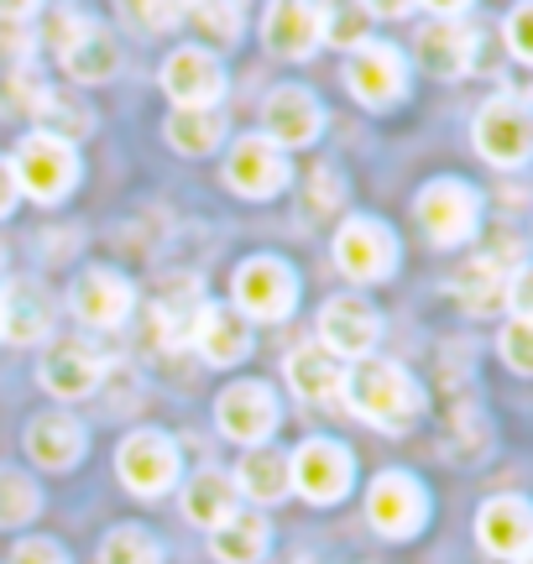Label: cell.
I'll list each match as a JSON object with an SVG mask.
<instances>
[{"label": "cell", "mask_w": 533, "mask_h": 564, "mask_svg": "<svg viewBox=\"0 0 533 564\" xmlns=\"http://www.w3.org/2000/svg\"><path fill=\"white\" fill-rule=\"evenodd\" d=\"M346 403L356 419H367V423H377V429L398 434V429H409V423L418 419L424 392H418V382H413L403 366L361 361L356 371H346Z\"/></svg>", "instance_id": "obj_1"}, {"label": "cell", "mask_w": 533, "mask_h": 564, "mask_svg": "<svg viewBox=\"0 0 533 564\" xmlns=\"http://www.w3.org/2000/svg\"><path fill=\"white\" fill-rule=\"evenodd\" d=\"M11 178H17V194H32V199H42V204L63 199V194L79 183L74 141L58 137V131H32V137H21L17 158H11Z\"/></svg>", "instance_id": "obj_2"}, {"label": "cell", "mask_w": 533, "mask_h": 564, "mask_svg": "<svg viewBox=\"0 0 533 564\" xmlns=\"http://www.w3.org/2000/svg\"><path fill=\"white\" fill-rule=\"evenodd\" d=\"M418 225L434 246H466L481 225V199H476L471 183L460 178H434L418 194Z\"/></svg>", "instance_id": "obj_3"}, {"label": "cell", "mask_w": 533, "mask_h": 564, "mask_svg": "<svg viewBox=\"0 0 533 564\" xmlns=\"http://www.w3.org/2000/svg\"><path fill=\"white\" fill-rule=\"evenodd\" d=\"M476 152L492 162V167H518L529 158L533 147V121H529V105L518 95H497L476 110Z\"/></svg>", "instance_id": "obj_4"}, {"label": "cell", "mask_w": 533, "mask_h": 564, "mask_svg": "<svg viewBox=\"0 0 533 564\" xmlns=\"http://www.w3.org/2000/svg\"><path fill=\"white\" fill-rule=\"evenodd\" d=\"M58 63L68 79L100 84L116 74L121 53H116V37H110L105 26H95V21L79 17V11H58Z\"/></svg>", "instance_id": "obj_5"}, {"label": "cell", "mask_w": 533, "mask_h": 564, "mask_svg": "<svg viewBox=\"0 0 533 564\" xmlns=\"http://www.w3.org/2000/svg\"><path fill=\"white\" fill-rule=\"evenodd\" d=\"M230 299L251 319H283V314H293V303H298V282H293V272L278 257H251V262L236 267Z\"/></svg>", "instance_id": "obj_6"}, {"label": "cell", "mask_w": 533, "mask_h": 564, "mask_svg": "<svg viewBox=\"0 0 533 564\" xmlns=\"http://www.w3.org/2000/svg\"><path fill=\"white\" fill-rule=\"evenodd\" d=\"M287 486H293L304 502H314V507L340 502V497L350 491V455H346V444H335V440L298 444V455L287 460Z\"/></svg>", "instance_id": "obj_7"}, {"label": "cell", "mask_w": 533, "mask_h": 564, "mask_svg": "<svg viewBox=\"0 0 533 564\" xmlns=\"http://www.w3.org/2000/svg\"><path fill=\"white\" fill-rule=\"evenodd\" d=\"M346 84L367 110H388V105H398L403 89H409V63H403V53L388 47V42H367V47L350 53Z\"/></svg>", "instance_id": "obj_8"}, {"label": "cell", "mask_w": 533, "mask_h": 564, "mask_svg": "<svg viewBox=\"0 0 533 564\" xmlns=\"http://www.w3.org/2000/svg\"><path fill=\"white\" fill-rule=\"evenodd\" d=\"M116 470H121L126 491H137V497H163L167 486L178 481V449H173V440L157 434V429H137V434L121 444Z\"/></svg>", "instance_id": "obj_9"}, {"label": "cell", "mask_w": 533, "mask_h": 564, "mask_svg": "<svg viewBox=\"0 0 533 564\" xmlns=\"http://www.w3.org/2000/svg\"><path fill=\"white\" fill-rule=\"evenodd\" d=\"M367 518L377 533H388V539H413L424 518H429V497H424V486L403 476V470H388V476H377L367 491Z\"/></svg>", "instance_id": "obj_10"}, {"label": "cell", "mask_w": 533, "mask_h": 564, "mask_svg": "<svg viewBox=\"0 0 533 564\" xmlns=\"http://www.w3.org/2000/svg\"><path fill=\"white\" fill-rule=\"evenodd\" d=\"M335 267L346 272L350 282H382L398 267V241L382 220H346L340 236H335Z\"/></svg>", "instance_id": "obj_11"}, {"label": "cell", "mask_w": 533, "mask_h": 564, "mask_svg": "<svg viewBox=\"0 0 533 564\" xmlns=\"http://www.w3.org/2000/svg\"><path fill=\"white\" fill-rule=\"evenodd\" d=\"M382 324H377V308L356 293H340L319 308V350L325 356H346V361H367V350L377 345Z\"/></svg>", "instance_id": "obj_12"}, {"label": "cell", "mask_w": 533, "mask_h": 564, "mask_svg": "<svg viewBox=\"0 0 533 564\" xmlns=\"http://www.w3.org/2000/svg\"><path fill=\"white\" fill-rule=\"evenodd\" d=\"M215 423H220V434L236 444H266L272 440V429H278V398H272V387L266 382H236L220 392V403H215Z\"/></svg>", "instance_id": "obj_13"}, {"label": "cell", "mask_w": 533, "mask_h": 564, "mask_svg": "<svg viewBox=\"0 0 533 564\" xmlns=\"http://www.w3.org/2000/svg\"><path fill=\"white\" fill-rule=\"evenodd\" d=\"M163 89L178 110H215V100L226 95V68L205 47H178L163 63Z\"/></svg>", "instance_id": "obj_14"}, {"label": "cell", "mask_w": 533, "mask_h": 564, "mask_svg": "<svg viewBox=\"0 0 533 564\" xmlns=\"http://www.w3.org/2000/svg\"><path fill=\"white\" fill-rule=\"evenodd\" d=\"M226 183L241 199H272L287 183V158L278 141L266 137H241L226 158Z\"/></svg>", "instance_id": "obj_15"}, {"label": "cell", "mask_w": 533, "mask_h": 564, "mask_svg": "<svg viewBox=\"0 0 533 564\" xmlns=\"http://www.w3.org/2000/svg\"><path fill=\"white\" fill-rule=\"evenodd\" d=\"M262 121H266V141H278V147H308V141L319 137V126H325V110L319 100L298 89V84H283V89H272L262 105Z\"/></svg>", "instance_id": "obj_16"}, {"label": "cell", "mask_w": 533, "mask_h": 564, "mask_svg": "<svg viewBox=\"0 0 533 564\" xmlns=\"http://www.w3.org/2000/svg\"><path fill=\"white\" fill-rule=\"evenodd\" d=\"M476 539L497 560H513V564L529 560V544H533L529 502L523 497H492V502L476 512Z\"/></svg>", "instance_id": "obj_17"}, {"label": "cell", "mask_w": 533, "mask_h": 564, "mask_svg": "<svg viewBox=\"0 0 533 564\" xmlns=\"http://www.w3.org/2000/svg\"><path fill=\"white\" fill-rule=\"evenodd\" d=\"M413 47H418L424 74H434V79H466L471 53H476V37H471V26H460L450 11H439V21H429V26L418 32Z\"/></svg>", "instance_id": "obj_18"}, {"label": "cell", "mask_w": 533, "mask_h": 564, "mask_svg": "<svg viewBox=\"0 0 533 564\" xmlns=\"http://www.w3.org/2000/svg\"><path fill=\"white\" fill-rule=\"evenodd\" d=\"M100 382H105V356L84 340L53 345L47 361H42V387L53 398H84V392H95Z\"/></svg>", "instance_id": "obj_19"}, {"label": "cell", "mask_w": 533, "mask_h": 564, "mask_svg": "<svg viewBox=\"0 0 533 564\" xmlns=\"http://www.w3.org/2000/svg\"><path fill=\"white\" fill-rule=\"evenodd\" d=\"M262 42L278 58H308L325 42V6H272L262 17Z\"/></svg>", "instance_id": "obj_20"}, {"label": "cell", "mask_w": 533, "mask_h": 564, "mask_svg": "<svg viewBox=\"0 0 533 564\" xmlns=\"http://www.w3.org/2000/svg\"><path fill=\"white\" fill-rule=\"evenodd\" d=\"M188 345L205 356L209 366H236L251 350V335L236 308H220V303H205L194 314V329H188Z\"/></svg>", "instance_id": "obj_21"}, {"label": "cell", "mask_w": 533, "mask_h": 564, "mask_svg": "<svg viewBox=\"0 0 533 564\" xmlns=\"http://www.w3.org/2000/svg\"><path fill=\"white\" fill-rule=\"evenodd\" d=\"M131 282L116 278V272H84L79 288H74V314L95 329H116L131 314Z\"/></svg>", "instance_id": "obj_22"}, {"label": "cell", "mask_w": 533, "mask_h": 564, "mask_svg": "<svg viewBox=\"0 0 533 564\" xmlns=\"http://www.w3.org/2000/svg\"><path fill=\"white\" fill-rule=\"evenodd\" d=\"M287 382L304 403H335L346 398V366H335V356H325L319 345H298L287 356Z\"/></svg>", "instance_id": "obj_23"}, {"label": "cell", "mask_w": 533, "mask_h": 564, "mask_svg": "<svg viewBox=\"0 0 533 564\" xmlns=\"http://www.w3.org/2000/svg\"><path fill=\"white\" fill-rule=\"evenodd\" d=\"M26 449L47 470H68L84 455V429L68 413H42V419L26 423Z\"/></svg>", "instance_id": "obj_24"}, {"label": "cell", "mask_w": 533, "mask_h": 564, "mask_svg": "<svg viewBox=\"0 0 533 564\" xmlns=\"http://www.w3.org/2000/svg\"><path fill=\"white\" fill-rule=\"evenodd\" d=\"M184 512H188V523L209 528V533L226 523L230 512H236V481H230V470H220V465L194 470L184 491Z\"/></svg>", "instance_id": "obj_25"}, {"label": "cell", "mask_w": 533, "mask_h": 564, "mask_svg": "<svg viewBox=\"0 0 533 564\" xmlns=\"http://www.w3.org/2000/svg\"><path fill=\"white\" fill-rule=\"evenodd\" d=\"M508 278H513V272L497 262V257H476V262H466L450 278V293L460 299L466 314H492L497 303L508 299Z\"/></svg>", "instance_id": "obj_26"}, {"label": "cell", "mask_w": 533, "mask_h": 564, "mask_svg": "<svg viewBox=\"0 0 533 564\" xmlns=\"http://www.w3.org/2000/svg\"><path fill=\"white\" fill-rule=\"evenodd\" d=\"M266 518L262 512H230L226 523L209 533V549L220 564H257L266 554Z\"/></svg>", "instance_id": "obj_27"}, {"label": "cell", "mask_w": 533, "mask_h": 564, "mask_svg": "<svg viewBox=\"0 0 533 564\" xmlns=\"http://www.w3.org/2000/svg\"><path fill=\"white\" fill-rule=\"evenodd\" d=\"M230 481H236V491H247L251 502H278V497L287 491V460H283V449H266V444L247 449Z\"/></svg>", "instance_id": "obj_28"}, {"label": "cell", "mask_w": 533, "mask_h": 564, "mask_svg": "<svg viewBox=\"0 0 533 564\" xmlns=\"http://www.w3.org/2000/svg\"><path fill=\"white\" fill-rule=\"evenodd\" d=\"M226 141V121L215 110H173L167 116V147L184 158H209Z\"/></svg>", "instance_id": "obj_29"}, {"label": "cell", "mask_w": 533, "mask_h": 564, "mask_svg": "<svg viewBox=\"0 0 533 564\" xmlns=\"http://www.w3.org/2000/svg\"><path fill=\"white\" fill-rule=\"evenodd\" d=\"M0 335L17 345H32L47 335V299L32 288H11L0 293Z\"/></svg>", "instance_id": "obj_30"}, {"label": "cell", "mask_w": 533, "mask_h": 564, "mask_svg": "<svg viewBox=\"0 0 533 564\" xmlns=\"http://www.w3.org/2000/svg\"><path fill=\"white\" fill-rule=\"evenodd\" d=\"M205 308V299H194V288H173L167 299L152 303V340L157 345H184L194 329V314Z\"/></svg>", "instance_id": "obj_31"}, {"label": "cell", "mask_w": 533, "mask_h": 564, "mask_svg": "<svg viewBox=\"0 0 533 564\" xmlns=\"http://www.w3.org/2000/svg\"><path fill=\"white\" fill-rule=\"evenodd\" d=\"M37 486H32V476L26 470H11V465H0V528H21L37 518Z\"/></svg>", "instance_id": "obj_32"}, {"label": "cell", "mask_w": 533, "mask_h": 564, "mask_svg": "<svg viewBox=\"0 0 533 564\" xmlns=\"http://www.w3.org/2000/svg\"><path fill=\"white\" fill-rule=\"evenodd\" d=\"M100 564H163V549H157V539L146 528L126 523L100 544Z\"/></svg>", "instance_id": "obj_33"}, {"label": "cell", "mask_w": 533, "mask_h": 564, "mask_svg": "<svg viewBox=\"0 0 533 564\" xmlns=\"http://www.w3.org/2000/svg\"><path fill=\"white\" fill-rule=\"evenodd\" d=\"M371 6H329L325 11V37L335 47H367V32H371Z\"/></svg>", "instance_id": "obj_34"}, {"label": "cell", "mask_w": 533, "mask_h": 564, "mask_svg": "<svg viewBox=\"0 0 533 564\" xmlns=\"http://www.w3.org/2000/svg\"><path fill=\"white\" fill-rule=\"evenodd\" d=\"M188 17H194V26H199L209 42H220V47H226V42L241 37V21H247V11H241V6H194Z\"/></svg>", "instance_id": "obj_35"}, {"label": "cell", "mask_w": 533, "mask_h": 564, "mask_svg": "<svg viewBox=\"0 0 533 564\" xmlns=\"http://www.w3.org/2000/svg\"><path fill=\"white\" fill-rule=\"evenodd\" d=\"M502 356H508V366H513L518 377L533 371V319L529 314H513V319H508V329H502Z\"/></svg>", "instance_id": "obj_36"}, {"label": "cell", "mask_w": 533, "mask_h": 564, "mask_svg": "<svg viewBox=\"0 0 533 564\" xmlns=\"http://www.w3.org/2000/svg\"><path fill=\"white\" fill-rule=\"evenodd\" d=\"M37 17L26 11V6H0V47L6 53H32V42H37Z\"/></svg>", "instance_id": "obj_37"}, {"label": "cell", "mask_w": 533, "mask_h": 564, "mask_svg": "<svg viewBox=\"0 0 533 564\" xmlns=\"http://www.w3.org/2000/svg\"><path fill=\"white\" fill-rule=\"evenodd\" d=\"M508 47L518 63H533V6H518L508 17Z\"/></svg>", "instance_id": "obj_38"}, {"label": "cell", "mask_w": 533, "mask_h": 564, "mask_svg": "<svg viewBox=\"0 0 533 564\" xmlns=\"http://www.w3.org/2000/svg\"><path fill=\"white\" fill-rule=\"evenodd\" d=\"M11 564H68V554H63V544H53V539H21Z\"/></svg>", "instance_id": "obj_39"}, {"label": "cell", "mask_w": 533, "mask_h": 564, "mask_svg": "<svg viewBox=\"0 0 533 564\" xmlns=\"http://www.w3.org/2000/svg\"><path fill=\"white\" fill-rule=\"evenodd\" d=\"M126 17L146 21V26H173L184 11H178V6H126Z\"/></svg>", "instance_id": "obj_40"}, {"label": "cell", "mask_w": 533, "mask_h": 564, "mask_svg": "<svg viewBox=\"0 0 533 564\" xmlns=\"http://www.w3.org/2000/svg\"><path fill=\"white\" fill-rule=\"evenodd\" d=\"M11 204H17V178H11V162L0 158V215H11Z\"/></svg>", "instance_id": "obj_41"}, {"label": "cell", "mask_w": 533, "mask_h": 564, "mask_svg": "<svg viewBox=\"0 0 533 564\" xmlns=\"http://www.w3.org/2000/svg\"><path fill=\"white\" fill-rule=\"evenodd\" d=\"M518 564H529V560H518Z\"/></svg>", "instance_id": "obj_42"}]
</instances>
